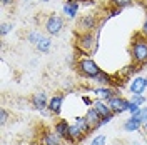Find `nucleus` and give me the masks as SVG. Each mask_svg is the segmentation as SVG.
<instances>
[{
  "mask_svg": "<svg viewBox=\"0 0 147 145\" xmlns=\"http://www.w3.org/2000/svg\"><path fill=\"white\" fill-rule=\"evenodd\" d=\"M146 87H147L146 77H136L130 83V92H132V95H142Z\"/></svg>",
  "mask_w": 147,
  "mask_h": 145,
  "instance_id": "nucleus-11",
  "label": "nucleus"
},
{
  "mask_svg": "<svg viewBox=\"0 0 147 145\" xmlns=\"http://www.w3.org/2000/svg\"><path fill=\"white\" fill-rule=\"evenodd\" d=\"M142 125V122H139L136 117H130L129 120H125V124H124V128L127 130V132H132V130H139Z\"/></svg>",
  "mask_w": 147,
  "mask_h": 145,
  "instance_id": "nucleus-17",
  "label": "nucleus"
},
{
  "mask_svg": "<svg viewBox=\"0 0 147 145\" xmlns=\"http://www.w3.org/2000/svg\"><path fill=\"white\" fill-rule=\"evenodd\" d=\"M94 80H95V82H99V83H105V85H107V83L110 82V77L107 75V73L100 72L99 75H97V77H95V79H94Z\"/></svg>",
  "mask_w": 147,
  "mask_h": 145,
  "instance_id": "nucleus-21",
  "label": "nucleus"
},
{
  "mask_svg": "<svg viewBox=\"0 0 147 145\" xmlns=\"http://www.w3.org/2000/svg\"><path fill=\"white\" fill-rule=\"evenodd\" d=\"M89 130H90V127H89L85 117L75 118V124L70 125V140H80V138H84Z\"/></svg>",
  "mask_w": 147,
  "mask_h": 145,
  "instance_id": "nucleus-3",
  "label": "nucleus"
},
{
  "mask_svg": "<svg viewBox=\"0 0 147 145\" xmlns=\"http://www.w3.org/2000/svg\"><path fill=\"white\" fill-rule=\"evenodd\" d=\"M62 102H64V95H54L52 99L49 100V112L52 115H59L62 112Z\"/></svg>",
  "mask_w": 147,
  "mask_h": 145,
  "instance_id": "nucleus-9",
  "label": "nucleus"
},
{
  "mask_svg": "<svg viewBox=\"0 0 147 145\" xmlns=\"http://www.w3.org/2000/svg\"><path fill=\"white\" fill-rule=\"evenodd\" d=\"M132 2L134 0H110V5L114 7V9H125V7H130L132 5Z\"/></svg>",
  "mask_w": 147,
  "mask_h": 145,
  "instance_id": "nucleus-19",
  "label": "nucleus"
},
{
  "mask_svg": "<svg viewBox=\"0 0 147 145\" xmlns=\"http://www.w3.org/2000/svg\"><path fill=\"white\" fill-rule=\"evenodd\" d=\"M64 28V18L57 13L49 15V18L45 20V32L49 35H57L60 34V30Z\"/></svg>",
  "mask_w": 147,
  "mask_h": 145,
  "instance_id": "nucleus-4",
  "label": "nucleus"
},
{
  "mask_svg": "<svg viewBox=\"0 0 147 145\" xmlns=\"http://www.w3.org/2000/svg\"><path fill=\"white\" fill-rule=\"evenodd\" d=\"M7 118H9V112H7L5 109H2L0 110V124L5 125V124H7Z\"/></svg>",
  "mask_w": 147,
  "mask_h": 145,
  "instance_id": "nucleus-24",
  "label": "nucleus"
},
{
  "mask_svg": "<svg viewBox=\"0 0 147 145\" xmlns=\"http://www.w3.org/2000/svg\"><path fill=\"white\" fill-rule=\"evenodd\" d=\"M85 120H87V124H89V127L90 128H97V127H100L102 117L94 109H89L87 110V113H85Z\"/></svg>",
  "mask_w": 147,
  "mask_h": 145,
  "instance_id": "nucleus-14",
  "label": "nucleus"
},
{
  "mask_svg": "<svg viewBox=\"0 0 147 145\" xmlns=\"http://www.w3.org/2000/svg\"><path fill=\"white\" fill-rule=\"evenodd\" d=\"M30 103L32 107L37 110H44L45 107H49V99L44 92H35L32 97H30Z\"/></svg>",
  "mask_w": 147,
  "mask_h": 145,
  "instance_id": "nucleus-7",
  "label": "nucleus"
},
{
  "mask_svg": "<svg viewBox=\"0 0 147 145\" xmlns=\"http://www.w3.org/2000/svg\"><path fill=\"white\" fill-rule=\"evenodd\" d=\"M42 145H62V137L59 135L55 130H47L42 134Z\"/></svg>",
  "mask_w": 147,
  "mask_h": 145,
  "instance_id": "nucleus-8",
  "label": "nucleus"
},
{
  "mask_svg": "<svg viewBox=\"0 0 147 145\" xmlns=\"http://www.w3.org/2000/svg\"><path fill=\"white\" fill-rule=\"evenodd\" d=\"M132 117H136L139 122H142V124H144V122L147 120V107H144V109H139L136 113H132Z\"/></svg>",
  "mask_w": 147,
  "mask_h": 145,
  "instance_id": "nucleus-20",
  "label": "nucleus"
},
{
  "mask_svg": "<svg viewBox=\"0 0 147 145\" xmlns=\"http://www.w3.org/2000/svg\"><path fill=\"white\" fill-rule=\"evenodd\" d=\"M77 40H79V47L85 52H94L97 47V40H95V35L92 32H82Z\"/></svg>",
  "mask_w": 147,
  "mask_h": 145,
  "instance_id": "nucleus-5",
  "label": "nucleus"
},
{
  "mask_svg": "<svg viewBox=\"0 0 147 145\" xmlns=\"http://www.w3.org/2000/svg\"><path fill=\"white\" fill-rule=\"evenodd\" d=\"M77 72L80 73V75H84V77L95 79L102 70H100V67L95 64L90 57H84V58H80V60L77 62Z\"/></svg>",
  "mask_w": 147,
  "mask_h": 145,
  "instance_id": "nucleus-2",
  "label": "nucleus"
},
{
  "mask_svg": "<svg viewBox=\"0 0 147 145\" xmlns=\"http://www.w3.org/2000/svg\"><path fill=\"white\" fill-rule=\"evenodd\" d=\"M94 93H95V95H99V97H102L105 102L117 95V93L112 90V89H109V87H99V89H95V90H94Z\"/></svg>",
  "mask_w": 147,
  "mask_h": 145,
  "instance_id": "nucleus-16",
  "label": "nucleus"
},
{
  "mask_svg": "<svg viewBox=\"0 0 147 145\" xmlns=\"http://www.w3.org/2000/svg\"><path fill=\"white\" fill-rule=\"evenodd\" d=\"M15 2H17V0H0V3H2L3 7H5V5H13Z\"/></svg>",
  "mask_w": 147,
  "mask_h": 145,
  "instance_id": "nucleus-27",
  "label": "nucleus"
},
{
  "mask_svg": "<svg viewBox=\"0 0 147 145\" xmlns=\"http://www.w3.org/2000/svg\"><path fill=\"white\" fill-rule=\"evenodd\" d=\"M12 27H13V23H7V22H3V23H2V28H0V34H2V35H7L10 30H12Z\"/></svg>",
  "mask_w": 147,
  "mask_h": 145,
  "instance_id": "nucleus-23",
  "label": "nucleus"
},
{
  "mask_svg": "<svg viewBox=\"0 0 147 145\" xmlns=\"http://www.w3.org/2000/svg\"><path fill=\"white\" fill-rule=\"evenodd\" d=\"M107 103H109L112 113H122V112L129 110L130 105H132V102L122 99V97H119V95H115V97H112L110 100H107Z\"/></svg>",
  "mask_w": 147,
  "mask_h": 145,
  "instance_id": "nucleus-6",
  "label": "nucleus"
},
{
  "mask_svg": "<svg viewBox=\"0 0 147 145\" xmlns=\"http://www.w3.org/2000/svg\"><path fill=\"white\" fill-rule=\"evenodd\" d=\"M104 144H105V137H104V135H99V137H95V138L92 140L90 145H104Z\"/></svg>",
  "mask_w": 147,
  "mask_h": 145,
  "instance_id": "nucleus-25",
  "label": "nucleus"
},
{
  "mask_svg": "<svg viewBox=\"0 0 147 145\" xmlns=\"http://www.w3.org/2000/svg\"><path fill=\"white\" fill-rule=\"evenodd\" d=\"M129 54L132 62L137 67H144L147 65V35L142 32H136L132 35V42L129 47Z\"/></svg>",
  "mask_w": 147,
  "mask_h": 145,
  "instance_id": "nucleus-1",
  "label": "nucleus"
},
{
  "mask_svg": "<svg viewBox=\"0 0 147 145\" xmlns=\"http://www.w3.org/2000/svg\"><path fill=\"white\" fill-rule=\"evenodd\" d=\"M146 83H147V77H146Z\"/></svg>",
  "mask_w": 147,
  "mask_h": 145,
  "instance_id": "nucleus-30",
  "label": "nucleus"
},
{
  "mask_svg": "<svg viewBox=\"0 0 147 145\" xmlns=\"http://www.w3.org/2000/svg\"><path fill=\"white\" fill-rule=\"evenodd\" d=\"M92 109L95 110L100 117H107V115H110V113H112L109 103H107L105 100H95V102L92 103Z\"/></svg>",
  "mask_w": 147,
  "mask_h": 145,
  "instance_id": "nucleus-13",
  "label": "nucleus"
},
{
  "mask_svg": "<svg viewBox=\"0 0 147 145\" xmlns=\"http://www.w3.org/2000/svg\"><path fill=\"white\" fill-rule=\"evenodd\" d=\"M79 27L82 32H92L94 28L97 27V18L94 15H85L79 20Z\"/></svg>",
  "mask_w": 147,
  "mask_h": 145,
  "instance_id": "nucleus-10",
  "label": "nucleus"
},
{
  "mask_svg": "<svg viewBox=\"0 0 147 145\" xmlns=\"http://www.w3.org/2000/svg\"><path fill=\"white\" fill-rule=\"evenodd\" d=\"M28 38H30V42H32V44H35V45H37V44H38L44 37L40 35L38 32H30V34H28Z\"/></svg>",
  "mask_w": 147,
  "mask_h": 145,
  "instance_id": "nucleus-22",
  "label": "nucleus"
},
{
  "mask_svg": "<svg viewBox=\"0 0 147 145\" xmlns=\"http://www.w3.org/2000/svg\"><path fill=\"white\" fill-rule=\"evenodd\" d=\"M64 12L67 13V17L74 18L77 15V12H79V2L77 0H67L64 5Z\"/></svg>",
  "mask_w": 147,
  "mask_h": 145,
  "instance_id": "nucleus-15",
  "label": "nucleus"
},
{
  "mask_svg": "<svg viewBox=\"0 0 147 145\" xmlns=\"http://www.w3.org/2000/svg\"><path fill=\"white\" fill-rule=\"evenodd\" d=\"M54 130L62 137V138L70 140V125H69V122H67V120H60V122H57V124H55V127H54Z\"/></svg>",
  "mask_w": 147,
  "mask_h": 145,
  "instance_id": "nucleus-12",
  "label": "nucleus"
},
{
  "mask_svg": "<svg viewBox=\"0 0 147 145\" xmlns=\"http://www.w3.org/2000/svg\"><path fill=\"white\" fill-rule=\"evenodd\" d=\"M37 50L38 52H42V54H47L49 50H50V38H47V37H44L38 44H37Z\"/></svg>",
  "mask_w": 147,
  "mask_h": 145,
  "instance_id": "nucleus-18",
  "label": "nucleus"
},
{
  "mask_svg": "<svg viewBox=\"0 0 147 145\" xmlns=\"http://www.w3.org/2000/svg\"><path fill=\"white\" fill-rule=\"evenodd\" d=\"M144 35H147V13H146V20H144V25H142V30H140Z\"/></svg>",
  "mask_w": 147,
  "mask_h": 145,
  "instance_id": "nucleus-28",
  "label": "nucleus"
},
{
  "mask_svg": "<svg viewBox=\"0 0 147 145\" xmlns=\"http://www.w3.org/2000/svg\"><path fill=\"white\" fill-rule=\"evenodd\" d=\"M137 2H147V0H137Z\"/></svg>",
  "mask_w": 147,
  "mask_h": 145,
  "instance_id": "nucleus-29",
  "label": "nucleus"
},
{
  "mask_svg": "<svg viewBox=\"0 0 147 145\" xmlns=\"http://www.w3.org/2000/svg\"><path fill=\"white\" fill-rule=\"evenodd\" d=\"M134 97H136V99L132 100V102H134V103H137V105H140V103H144V102H146V99H144L142 95H134Z\"/></svg>",
  "mask_w": 147,
  "mask_h": 145,
  "instance_id": "nucleus-26",
  "label": "nucleus"
}]
</instances>
